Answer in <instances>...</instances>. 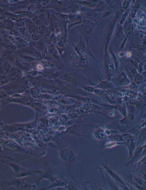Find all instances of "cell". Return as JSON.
Instances as JSON below:
<instances>
[{
  "label": "cell",
  "mask_w": 146,
  "mask_h": 190,
  "mask_svg": "<svg viewBox=\"0 0 146 190\" xmlns=\"http://www.w3.org/2000/svg\"><path fill=\"white\" fill-rule=\"evenodd\" d=\"M53 142L48 145L55 155L51 164L61 172L64 177L76 181L75 176L77 164L83 157V152L79 146L76 136L63 133L55 137Z\"/></svg>",
  "instance_id": "1"
},
{
  "label": "cell",
  "mask_w": 146,
  "mask_h": 190,
  "mask_svg": "<svg viewBox=\"0 0 146 190\" xmlns=\"http://www.w3.org/2000/svg\"><path fill=\"white\" fill-rule=\"evenodd\" d=\"M28 177H26L22 179H14L9 181H4L0 182V185H7L9 186H21L26 188L28 189H36V186L35 184L30 185L26 184L24 182L25 179Z\"/></svg>",
  "instance_id": "2"
},
{
  "label": "cell",
  "mask_w": 146,
  "mask_h": 190,
  "mask_svg": "<svg viewBox=\"0 0 146 190\" xmlns=\"http://www.w3.org/2000/svg\"><path fill=\"white\" fill-rule=\"evenodd\" d=\"M43 172L46 174L50 175L61 174V172L57 168L52 165L48 159L43 161Z\"/></svg>",
  "instance_id": "3"
},
{
  "label": "cell",
  "mask_w": 146,
  "mask_h": 190,
  "mask_svg": "<svg viewBox=\"0 0 146 190\" xmlns=\"http://www.w3.org/2000/svg\"><path fill=\"white\" fill-rule=\"evenodd\" d=\"M69 179L65 178L62 176L59 179L56 180L51 184L49 186L46 187L41 188L39 190H47L50 188H61L64 187L68 184L69 182Z\"/></svg>",
  "instance_id": "4"
},
{
  "label": "cell",
  "mask_w": 146,
  "mask_h": 190,
  "mask_svg": "<svg viewBox=\"0 0 146 190\" xmlns=\"http://www.w3.org/2000/svg\"><path fill=\"white\" fill-rule=\"evenodd\" d=\"M95 88H99L104 90L113 88L114 87L110 82L106 81H102L95 86Z\"/></svg>",
  "instance_id": "5"
},
{
  "label": "cell",
  "mask_w": 146,
  "mask_h": 190,
  "mask_svg": "<svg viewBox=\"0 0 146 190\" xmlns=\"http://www.w3.org/2000/svg\"><path fill=\"white\" fill-rule=\"evenodd\" d=\"M63 4H64L63 2L61 1H58L53 0L49 3L45 8H51L54 9H58Z\"/></svg>",
  "instance_id": "6"
},
{
  "label": "cell",
  "mask_w": 146,
  "mask_h": 190,
  "mask_svg": "<svg viewBox=\"0 0 146 190\" xmlns=\"http://www.w3.org/2000/svg\"><path fill=\"white\" fill-rule=\"evenodd\" d=\"M118 110L124 117H127V112L126 107L123 106H120L118 107Z\"/></svg>",
  "instance_id": "7"
},
{
  "label": "cell",
  "mask_w": 146,
  "mask_h": 190,
  "mask_svg": "<svg viewBox=\"0 0 146 190\" xmlns=\"http://www.w3.org/2000/svg\"><path fill=\"white\" fill-rule=\"evenodd\" d=\"M93 93L97 95H103L105 94V91L99 88H95L93 92Z\"/></svg>",
  "instance_id": "8"
},
{
  "label": "cell",
  "mask_w": 146,
  "mask_h": 190,
  "mask_svg": "<svg viewBox=\"0 0 146 190\" xmlns=\"http://www.w3.org/2000/svg\"><path fill=\"white\" fill-rule=\"evenodd\" d=\"M83 22L85 23L87 26L89 27L92 30L95 27L94 23L91 21L86 19Z\"/></svg>",
  "instance_id": "9"
},
{
  "label": "cell",
  "mask_w": 146,
  "mask_h": 190,
  "mask_svg": "<svg viewBox=\"0 0 146 190\" xmlns=\"http://www.w3.org/2000/svg\"><path fill=\"white\" fill-rule=\"evenodd\" d=\"M83 87L85 91L88 92L89 93H93L94 91L95 88V87L86 86H83Z\"/></svg>",
  "instance_id": "10"
},
{
  "label": "cell",
  "mask_w": 146,
  "mask_h": 190,
  "mask_svg": "<svg viewBox=\"0 0 146 190\" xmlns=\"http://www.w3.org/2000/svg\"><path fill=\"white\" fill-rule=\"evenodd\" d=\"M97 15L95 13H91L87 15L86 16L87 20H89L90 21H94L96 20L95 18Z\"/></svg>",
  "instance_id": "11"
},
{
  "label": "cell",
  "mask_w": 146,
  "mask_h": 190,
  "mask_svg": "<svg viewBox=\"0 0 146 190\" xmlns=\"http://www.w3.org/2000/svg\"><path fill=\"white\" fill-rule=\"evenodd\" d=\"M126 108L127 112L134 114V113L135 112V107L133 105H127V108Z\"/></svg>",
  "instance_id": "12"
},
{
  "label": "cell",
  "mask_w": 146,
  "mask_h": 190,
  "mask_svg": "<svg viewBox=\"0 0 146 190\" xmlns=\"http://www.w3.org/2000/svg\"><path fill=\"white\" fill-rule=\"evenodd\" d=\"M130 122L127 117H124L123 118L121 119L119 122L121 125H124L128 124Z\"/></svg>",
  "instance_id": "13"
},
{
  "label": "cell",
  "mask_w": 146,
  "mask_h": 190,
  "mask_svg": "<svg viewBox=\"0 0 146 190\" xmlns=\"http://www.w3.org/2000/svg\"><path fill=\"white\" fill-rule=\"evenodd\" d=\"M3 68H4V71H7L10 67V65L9 63L8 62H6L3 63Z\"/></svg>",
  "instance_id": "14"
},
{
  "label": "cell",
  "mask_w": 146,
  "mask_h": 190,
  "mask_svg": "<svg viewBox=\"0 0 146 190\" xmlns=\"http://www.w3.org/2000/svg\"><path fill=\"white\" fill-rule=\"evenodd\" d=\"M127 118L130 122L132 121L135 118V115L133 113H127Z\"/></svg>",
  "instance_id": "15"
},
{
  "label": "cell",
  "mask_w": 146,
  "mask_h": 190,
  "mask_svg": "<svg viewBox=\"0 0 146 190\" xmlns=\"http://www.w3.org/2000/svg\"><path fill=\"white\" fill-rule=\"evenodd\" d=\"M5 26L6 28H10L11 27L13 26V23L10 21H5Z\"/></svg>",
  "instance_id": "16"
},
{
  "label": "cell",
  "mask_w": 146,
  "mask_h": 190,
  "mask_svg": "<svg viewBox=\"0 0 146 190\" xmlns=\"http://www.w3.org/2000/svg\"><path fill=\"white\" fill-rule=\"evenodd\" d=\"M5 72L4 68H3V64H0V73L3 74Z\"/></svg>",
  "instance_id": "17"
},
{
  "label": "cell",
  "mask_w": 146,
  "mask_h": 190,
  "mask_svg": "<svg viewBox=\"0 0 146 190\" xmlns=\"http://www.w3.org/2000/svg\"><path fill=\"white\" fill-rule=\"evenodd\" d=\"M113 26L112 24H111L109 26V27L108 28V32L109 33H110L111 32L112 29L113 28Z\"/></svg>",
  "instance_id": "18"
},
{
  "label": "cell",
  "mask_w": 146,
  "mask_h": 190,
  "mask_svg": "<svg viewBox=\"0 0 146 190\" xmlns=\"http://www.w3.org/2000/svg\"><path fill=\"white\" fill-rule=\"evenodd\" d=\"M39 37V35L37 34H33L32 36V38L35 40L37 39Z\"/></svg>",
  "instance_id": "19"
},
{
  "label": "cell",
  "mask_w": 146,
  "mask_h": 190,
  "mask_svg": "<svg viewBox=\"0 0 146 190\" xmlns=\"http://www.w3.org/2000/svg\"><path fill=\"white\" fill-rule=\"evenodd\" d=\"M122 32V29L121 28H119V29L118 31V35H120L121 34Z\"/></svg>",
  "instance_id": "20"
},
{
  "label": "cell",
  "mask_w": 146,
  "mask_h": 190,
  "mask_svg": "<svg viewBox=\"0 0 146 190\" xmlns=\"http://www.w3.org/2000/svg\"><path fill=\"white\" fill-rule=\"evenodd\" d=\"M23 23H22V22L21 21H19L17 22V25L18 26H23Z\"/></svg>",
  "instance_id": "21"
},
{
  "label": "cell",
  "mask_w": 146,
  "mask_h": 190,
  "mask_svg": "<svg viewBox=\"0 0 146 190\" xmlns=\"http://www.w3.org/2000/svg\"><path fill=\"white\" fill-rule=\"evenodd\" d=\"M109 116H114L115 115V112L113 111H110L109 113Z\"/></svg>",
  "instance_id": "22"
},
{
  "label": "cell",
  "mask_w": 146,
  "mask_h": 190,
  "mask_svg": "<svg viewBox=\"0 0 146 190\" xmlns=\"http://www.w3.org/2000/svg\"><path fill=\"white\" fill-rule=\"evenodd\" d=\"M109 12L106 13L104 15L105 16H108L109 15Z\"/></svg>",
  "instance_id": "23"
}]
</instances>
